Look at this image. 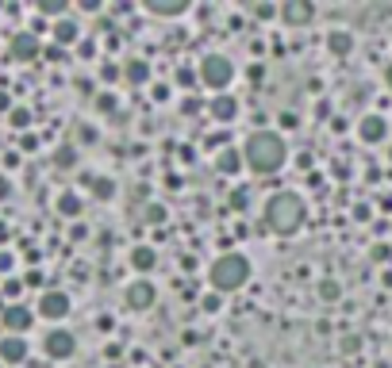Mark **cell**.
<instances>
[{
  "instance_id": "obj_1",
  "label": "cell",
  "mask_w": 392,
  "mask_h": 368,
  "mask_svg": "<svg viewBox=\"0 0 392 368\" xmlns=\"http://www.w3.org/2000/svg\"><path fill=\"white\" fill-rule=\"evenodd\" d=\"M242 157H246V165L258 173H277L284 165V157H289V150H284V139L273 131H258L246 139V150H242Z\"/></svg>"
},
{
  "instance_id": "obj_2",
  "label": "cell",
  "mask_w": 392,
  "mask_h": 368,
  "mask_svg": "<svg viewBox=\"0 0 392 368\" xmlns=\"http://www.w3.org/2000/svg\"><path fill=\"white\" fill-rule=\"evenodd\" d=\"M304 222V200L296 192H277L266 204V227L273 234H296Z\"/></svg>"
},
{
  "instance_id": "obj_3",
  "label": "cell",
  "mask_w": 392,
  "mask_h": 368,
  "mask_svg": "<svg viewBox=\"0 0 392 368\" xmlns=\"http://www.w3.org/2000/svg\"><path fill=\"white\" fill-rule=\"evenodd\" d=\"M208 277H212V288H216V292H235V288H242L246 277H250V261L239 257V254H223L212 265Z\"/></svg>"
},
{
  "instance_id": "obj_4",
  "label": "cell",
  "mask_w": 392,
  "mask_h": 368,
  "mask_svg": "<svg viewBox=\"0 0 392 368\" xmlns=\"http://www.w3.org/2000/svg\"><path fill=\"white\" fill-rule=\"evenodd\" d=\"M231 77H235V66L227 62L223 54L201 58V81L208 85V89H227V85H231Z\"/></svg>"
},
{
  "instance_id": "obj_5",
  "label": "cell",
  "mask_w": 392,
  "mask_h": 368,
  "mask_svg": "<svg viewBox=\"0 0 392 368\" xmlns=\"http://www.w3.org/2000/svg\"><path fill=\"white\" fill-rule=\"evenodd\" d=\"M42 349H46V357L66 360V357H74L77 342H74V334H69V330H51V334H46V342H42Z\"/></svg>"
},
{
  "instance_id": "obj_6",
  "label": "cell",
  "mask_w": 392,
  "mask_h": 368,
  "mask_svg": "<svg viewBox=\"0 0 392 368\" xmlns=\"http://www.w3.org/2000/svg\"><path fill=\"white\" fill-rule=\"evenodd\" d=\"M39 315H42V319H66V315H69V295L66 292H42Z\"/></svg>"
},
{
  "instance_id": "obj_7",
  "label": "cell",
  "mask_w": 392,
  "mask_h": 368,
  "mask_svg": "<svg viewBox=\"0 0 392 368\" xmlns=\"http://www.w3.org/2000/svg\"><path fill=\"white\" fill-rule=\"evenodd\" d=\"M12 58L16 62H35V58L42 54V46H39V39H35V31H19L16 39H12Z\"/></svg>"
},
{
  "instance_id": "obj_8",
  "label": "cell",
  "mask_w": 392,
  "mask_h": 368,
  "mask_svg": "<svg viewBox=\"0 0 392 368\" xmlns=\"http://www.w3.org/2000/svg\"><path fill=\"white\" fill-rule=\"evenodd\" d=\"M358 134H361V142H384L389 119H384V115H366V119L358 123Z\"/></svg>"
},
{
  "instance_id": "obj_9",
  "label": "cell",
  "mask_w": 392,
  "mask_h": 368,
  "mask_svg": "<svg viewBox=\"0 0 392 368\" xmlns=\"http://www.w3.org/2000/svg\"><path fill=\"white\" fill-rule=\"evenodd\" d=\"M35 315L27 311V307H19V303H12V307H4V326L12 330V334H24V330H31Z\"/></svg>"
},
{
  "instance_id": "obj_10",
  "label": "cell",
  "mask_w": 392,
  "mask_h": 368,
  "mask_svg": "<svg viewBox=\"0 0 392 368\" xmlns=\"http://www.w3.org/2000/svg\"><path fill=\"white\" fill-rule=\"evenodd\" d=\"M151 303H154V288L146 284V280H135V284L127 288V307H131V311H146Z\"/></svg>"
},
{
  "instance_id": "obj_11",
  "label": "cell",
  "mask_w": 392,
  "mask_h": 368,
  "mask_svg": "<svg viewBox=\"0 0 392 368\" xmlns=\"http://www.w3.org/2000/svg\"><path fill=\"white\" fill-rule=\"evenodd\" d=\"M281 16H284V24L300 27V24H308V19L316 16V8H312L308 0H289V4L281 8Z\"/></svg>"
},
{
  "instance_id": "obj_12",
  "label": "cell",
  "mask_w": 392,
  "mask_h": 368,
  "mask_svg": "<svg viewBox=\"0 0 392 368\" xmlns=\"http://www.w3.org/2000/svg\"><path fill=\"white\" fill-rule=\"evenodd\" d=\"M142 8L151 12V16H185L189 0H142Z\"/></svg>"
},
{
  "instance_id": "obj_13",
  "label": "cell",
  "mask_w": 392,
  "mask_h": 368,
  "mask_svg": "<svg viewBox=\"0 0 392 368\" xmlns=\"http://www.w3.org/2000/svg\"><path fill=\"white\" fill-rule=\"evenodd\" d=\"M0 357L8 360V365H19V360L27 357V342L24 338H4V342H0Z\"/></svg>"
},
{
  "instance_id": "obj_14",
  "label": "cell",
  "mask_w": 392,
  "mask_h": 368,
  "mask_svg": "<svg viewBox=\"0 0 392 368\" xmlns=\"http://www.w3.org/2000/svg\"><path fill=\"white\" fill-rule=\"evenodd\" d=\"M77 35H81V27H77L74 19H58V24H54V46H74Z\"/></svg>"
},
{
  "instance_id": "obj_15",
  "label": "cell",
  "mask_w": 392,
  "mask_h": 368,
  "mask_svg": "<svg viewBox=\"0 0 392 368\" xmlns=\"http://www.w3.org/2000/svg\"><path fill=\"white\" fill-rule=\"evenodd\" d=\"M235 112H239V100L235 96H216L212 100V119L227 123V119H235Z\"/></svg>"
},
{
  "instance_id": "obj_16",
  "label": "cell",
  "mask_w": 392,
  "mask_h": 368,
  "mask_svg": "<svg viewBox=\"0 0 392 368\" xmlns=\"http://www.w3.org/2000/svg\"><path fill=\"white\" fill-rule=\"evenodd\" d=\"M327 50H331L334 58H346L354 50V39H350V31H331V39H327Z\"/></svg>"
},
{
  "instance_id": "obj_17",
  "label": "cell",
  "mask_w": 392,
  "mask_h": 368,
  "mask_svg": "<svg viewBox=\"0 0 392 368\" xmlns=\"http://www.w3.org/2000/svg\"><path fill=\"white\" fill-rule=\"evenodd\" d=\"M154 261H158V257H154L151 245H135V249H131V265H135L139 272H151V269H154Z\"/></svg>"
},
{
  "instance_id": "obj_18",
  "label": "cell",
  "mask_w": 392,
  "mask_h": 368,
  "mask_svg": "<svg viewBox=\"0 0 392 368\" xmlns=\"http://www.w3.org/2000/svg\"><path fill=\"white\" fill-rule=\"evenodd\" d=\"M216 169H219V173H227V177H231V173H239V169H242V154H239V150H231V146H227L223 154L216 157Z\"/></svg>"
},
{
  "instance_id": "obj_19",
  "label": "cell",
  "mask_w": 392,
  "mask_h": 368,
  "mask_svg": "<svg viewBox=\"0 0 392 368\" xmlns=\"http://www.w3.org/2000/svg\"><path fill=\"white\" fill-rule=\"evenodd\" d=\"M123 77H127V81H131V85H142V81H146V77H151V66H146L142 58H131V62H127V66H123Z\"/></svg>"
},
{
  "instance_id": "obj_20",
  "label": "cell",
  "mask_w": 392,
  "mask_h": 368,
  "mask_svg": "<svg viewBox=\"0 0 392 368\" xmlns=\"http://www.w3.org/2000/svg\"><path fill=\"white\" fill-rule=\"evenodd\" d=\"M58 211L69 215V219H74V215H81V196H74V192H62V196H58Z\"/></svg>"
},
{
  "instance_id": "obj_21",
  "label": "cell",
  "mask_w": 392,
  "mask_h": 368,
  "mask_svg": "<svg viewBox=\"0 0 392 368\" xmlns=\"http://www.w3.org/2000/svg\"><path fill=\"white\" fill-rule=\"evenodd\" d=\"M54 165H58V169H74L77 165V150L74 146H58L54 150Z\"/></svg>"
},
{
  "instance_id": "obj_22",
  "label": "cell",
  "mask_w": 392,
  "mask_h": 368,
  "mask_svg": "<svg viewBox=\"0 0 392 368\" xmlns=\"http://www.w3.org/2000/svg\"><path fill=\"white\" fill-rule=\"evenodd\" d=\"M92 196H96V200H112V196H116V184H112L108 177H96V180H92Z\"/></svg>"
},
{
  "instance_id": "obj_23",
  "label": "cell",
  "mask_w": 392,
  "mask_h": 368,
  "mask_svg": "<svg viewBox=\"0 0 392 368\" xmlns=\"http://www.w3.org/2000/svg\"><path fill=\"white\" fill-rule=\"evenodd\" d=\"M8 123L16 127V131H27V127H31V112H27V107H12V112H8Z\"/></svg>"
},
{
  "instance_id": "obj_24",
  "label": "cell",
  "mask_w": 392,
  "mask_h": 368,
  "mask_svg": "<svg viewBox=\"0 0 392 368\" xmlns=\"http://www.w3.org/2000/svg\"><path fill=\"white\" fill-rule=\"evenodd\" d=\"M342 295V288H339V280H319V299H327V303H334Z\"/></svg>"
},
{
  "instance_id": "obj_25",
  "label": "cell",
  "mask_w": 392,
  "mask_h": 368,
  "mask_svg": "<svg viewBox=\"0 0 392 368\" xmlns=\"http://www.w3.org/2000/svg\"><path fill=\"white\" fill-rule=\"evenodd\" d=\"M39 12L42 16H66V0H39Z\"/></svg>"
},
{
  "instance_id": "obj_26",
  "label": "cell",
  "mask_w": 392,
  "mask_h": 368,
  "mask_svg": "<svg viewBox=\"0 0 392 368\" xmlns=\"http://www.w3.org/2000/svg\"><path fill=\"white\" fill-rule=\"evenodd\" d=\"M146 222H154V227H158V222H166V207L151 204V207H146Z\"/></svg>"
},
{
  "instance_id": "obj_27",
  "label": "cell",
  "mask_w": 392,
  "mask_h": 368,
  "mask_svg": "<svg viewBox=\"0 0 392 368\" xmlns=\"http://www.w3.org/2000/svg\"><path fill=\"white\" fill-rule=\"evenodd\" d=\"M246 204H250V192H246V189H239V192L231 196V207H235V211H246Z\"/></svg>"
},
{
  "instance_id": "obj_28",
  "label": "cell",
  "mask_w": 392,
  "mask_h": 368,
  "mask_svg": "<svg viewBox=\"0 0 392 368\" xmlns=\"http://www.w3.org/2000/svg\"><path fill=\"white\" fill-rule=\"evenodd\" d=\"M196 77H201V73H192V69H177V85H181V89H192Z\"/></svg>"
},
{
  "instance_id": "obj_29",
  "label": "cell",
  "mask_w": 392,
  "mask_h": 368,
  "mask_svg": "<svg viewBox=\"0 0 392 368\" xmlns=\"http://www.w3.org/2000/svg\"><path fill=\"white\" fill-rule=\"evenodd\" d=\"M96 112H116V96H112V92L96 96Z\"/></svg>"
},
{
  "instance_id": "obj_30",
  "label": "cell",
  "mask_w": 392,
  "mask_h": 368,
  "mask_svg": "<svg viewBox=\"0 0 392 368\" xmlns=\"http://www.w3.org/2000/svg\"><path fill=\"white\" fill-rule=\"evenodd\" d=\"M389 257H392V245L389 242H377L373 245V261H389Z\"/></svg>"
},
{
  "instance_id": "obj_31",
  "label": "cell",
  "mask_w": 392,
  "mask_h": 368,
  "mask_svg": "<svg viewBox=\"0 0 392 368\" xmlns=\"http://www.w3.org/2000/svg\"><path fill=\"white\" fill-rule=\"evenodd\" d=\"M101 77H104V81H119V66H116V62H104Z\"/></svg>"
},
{
  "instance_id": "obj_32",
  "label": "cell",
  "mask_w": 392,
  "mask_h": 368,
  "mask_svg": "<svg viewBox=\"0 0 392 368\" xmlns=\"http://www.w3.org/2000/svg\"><path fill=\"white\" fill-rule=\"evenodd\" d=\"M19 292H24V280H4V295H8V299H16Z\"/></svg>"
},
{
  "instance_id": "obj_33",
  "label": "cell",
  "mask_w": 392,
  "mask_h": 368,
  "mask_svg": "<svg viewBox=\"0 0 392 368\" xmlns=\"http://www.w3.org/2000/svg\"><path fill=\"white\" fill-rule=\"evenodd\" d=\"M254 16H258V19H273L277 8H273V4H254Z\"/></svg>"
},
{
  "instance_id": "obj_34",
  "label": "cell",
  "mask_w": 392,
  "mask_h": 368,
  "mask_svg": "<svg viewBox=\"0 0 392 368\" xmlns=\"http://www.w3.org/2000/svg\"><path fill=\"white\" fill-rule=\"evenodd\" d=\"M42 54L51 58V62H66V54H62V46H46V50H42Z\"/></svg>"
},
{
  "instance_id": "obj_35",
  "label": "cell",
  "mask_w": 392,
  "mask_h": 368,
  "mask_svg": "<svg viewBox=\"0 0 392 368\" xmlns=\"http://www.w3.org/2000/svg\"><path fill=\"white\" fill-rule=\"evenodd\" d=\"M12 261H16V257H12L8 249H0V272H8V269H12Z\"/></svg>"
},
{
  "instance_id": "obj_36",
  "label": "cell",
  "mask_w": 392,
  "mask_h": 368,
  "mask_svg": "<svg viewBox=\"0 0 392 368\" xmlns=\"http://www.w3.org/2000/svg\"><path fill=\"white\" fill-rule=\"evenodd\" d=\"M281 127H284V131H292V127H300V123H296V115H292V112H284L281 115Z\"/></svg>"
},
{
  "instance_id": "obj_37",
  "label": "cell",
  "mask_w": 392,
  "mask_h": 368,
  "mask_svg": "<svg viewBox=\"0 0 392 368\" xmlns=\"http://www.w3.org/2000/svg\"><path fill=\"white\" fill-rule=\"evenodd\" d=\"M24 284L39 288V284H42V272H39V269H31V272H27V280H24Z\"/></svg>"
},
{
  "instance_id": "obj_38",
  "label": "cell",
  "mask_w": 392,
  "mask_h": 368,
  "mask_svg": "<svg viewBox=\"0 0 392 368\" xmlns=\"http://www.w3.org/2000/svg\"><path fill=\"white\" fill-rule=\"evenodd\" d=\"M77 134H81V142H96V131H92V127H81Z\"/></svg>"
},
{
  "instance_id": "obj_39",
  "label": "cell",
  "mask_w": 392,
  "mask_h": 368,
  "mask_svg": "<svg viewBox=\"0 0 392 368\" xmlns=\"http://www.w3.org/2000/svg\"><path fill=\"white\" fill-rule=\"evenodd\" d=\"M81 12H101V0H81Z\"/></svg>"
},
{
  "instance_id": "obj_40",
  "label": "cell",
  "mask_w": 392,
  "mask_h": 368,
  "mask_svg": "<svg viewBox=\"0 0 392 368\" xmlns=\"http://www.w3.org/2000/svg\"><path fill=\"white\" fill-rule=\"evenodd\" d=\"M204 311H219V295H208V299H204Z\"/></svg>"
},
{
  "instance_id": "obj_41",
  "label": "cell",
  "mask_w": 392,
  "mask_h": 368,
  "mask_svg": "<svg viewBox=\"0 0 392 368\" xmlns=\"http://www.w3.org/2000/svg\"><path fill=\"white\" fill-rule=\"evenodd\" d=\"M154 100H158V104H162V100H169V89H166V85H158V89H154Z\"/></svg>"
},
{
  "instance_id": "obj_42",
  "label": "cell",
  "mask_w": 392,
  "mask_h": 368,
  "mask_svg": "<svg viewBox=\"0 0 392 368\" xmlns=\"http://www.w3.org/2000/svg\"><path fill=\"white\" fill-rule=\"evenodd\" d=\"M0 112H12V96L8 92H0Z\"/></svg>"
},
{
  "instance_id": "obj_43",
  "label": "cell",
  "mask_w": 392,
  "mask_h": 368,
  "mask_svg": "<svg viewBox=\"0 0 392 368\" xmlns=\"http://www.w3.org/2000/svg\"><path fill=\"white\" fill-rule=\"evenodd\" d=\"M0 200H8V180H0Z\"/></svg>"
},
{
  "instance_id": "obj_44",
  "label": "cell",
  "mask_w": 392,
  "mask_h": 368,
  "mask_svg": "<svg viewBox=\"0 0 392 368\" xmlns=\"http://www.w3.org/2000/svg\"><path fill=\"white\" fill-rule=\"evenodd\" d=\"M8 242V227H4V222H0V245Z\"/></svg>"
},
{
  "instance_id": "obj_45",
  "label": "cell",
  "mask_w": 392,
  "mask_h": 368,
  "mask_svg": "<svg viewBox=\"0 0 392 368\" xmlns=\"http://www.w3.org/2000/svg\"><path fill=\"white\" fill-rule=\"evenodd\" d=\"M384 85L392 89V62H389V69H384Z\"/></svg>"
},
{
  "instance_id": "obj_46",
  "label": "cell",
  "mask_w": 392,
  "mask_h": 368,
  "mask_svg": "<svg viewBox=\"0 0 392 368\" xmlns=\"http://www.w3.org/2000/svg\"><path fill=\"white\" fill-rule=\"evenodd\" d=\"M389 157H392V154H389Z\"/></svg>"
}]
</instances>
